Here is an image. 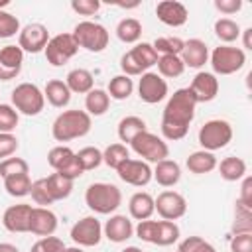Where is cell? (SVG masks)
<instances>
[{"mask_svg":"<svg viewBox=\"0 0 252 252\" xmlns=\"http://www.w3.org/2000/svg\"><path fill=\"white\" fill-rule=\"evenodd\" d=\"M43 96H45V100H47L51 106L63 108V106H67L69 100H71V91H69V87L65 85V81L51 79V81H47V85H45V89H43Z\"/></svg>","mask_w":252,"mask_h":252,"instance_id":"obj_26","label":"cell"},{"mask_svg":"<svg viewBox=\"0 0 252 252\" xmlns=\"http://www.w3.org/2000/svg\"><path fill=\"white\" fill-rule=\"evenodd\" d=\"M189 91L193 93L197 102H211L217 94H219V79L215 77V73H207V71H199L191 85Z\"/></svg>","mask_w":252,"mask_h":252,"instance_id":"obj_17","label":"cell"},{"mask_svg":"<svg viewBox=\"0 0 252 252\" xmlns=\"http://www.w3.org/2000/svg\"><path fill=\"white\" fill-rule=\"evenodd\" d=\"M242 179L244 181H242V191H240L238 199L252 207V177H242Z\"/></svg>","mask_w":252,"mask_h":252,"instance_id":"obj_53","label":"cell"},{"mask_svg":"<svg viewBox=\"0 0 252 252\" xmlns=\"http://www.w3.org/2000/svg\"><path fill=\"white\" fill-rule=\"evenodd\" d=\"M156 65H158V75L167 77V79H175V77L183 75V71H185V65L179 55H161V57H158Z\"/></svg>","mask_w":252,"mask_h":252,"instance_id":"obj_36","label":"cell"},{"mask_svg":"<svg viewBox=\"0 0 252 252\" xmlns=\"http://www.w3.org/2000/svg\"><path fill=\"white\" fill-rule=\"evenodd\" d=\"M4 189L8 195L12 197H26L30 195L32 189V179L28 173H18V175H10L4 179Z\"/></svg>","mask_w":252,"mask_h":252,"instance_id":"obj_39","label":"cell"},{"mask_svg":"<svg viewBox=\"0 0 252 252\" xmlns=\"http://www.w3.org/2000/svg\"><path fill=\"white\" fill-rule=\"evenodd\" d=\"M0 252H20V250L10 242H0Z\"/></svg>","mask_w":252,"mask_h":252,"instance_id":"obj_55","label":"cell"},{"mask_svg":"<svg viewBox=\"0 0 252 252\" xmlns=\"http://www.w3.org/2000/svg\"><path fill=\"white\" fill-rule=\"evenodd\" d=\"M43 179H45V187H47L53 203L61 201V199H67L71 195V191H73V181L63 177L61 173H51V175H47Z\"/></svg>","mask_w":252,"mask_h":252,"instance_id":"obj_30","label":"cell"},{"mask_svg":"<svg viewBox=\"0 0 252 252\" xmlns=\"http://www.w3.org/2000/svg\"><path fill=\"white\" fill-rule=\"evenodd\" d=\"M230 252H252V232L232 234V238H230Z\"/></svg>","mask_w":252,"mask_h":252,"instance_id":"obj_49","label":"cell"},{"mask_svg":"<svg viewBox=\"0 0 252 252\" xmlns=\"http://www.w3.org/2000/svg\"><path fill=\"white\" fill-rule=\"evenodd\" d=\"M240 33H244V37H242L244 49H252V28H246V30L240 32Z\"/></svg>","mask_w":252,"mask_h":252,"instance_id":"obj_54","label":"cell"},{"mask_svg":"<svg viewBox=\"0 0 252 252\" xmlns=\"http://www.w3.org/2000/svg\"><path fill=\"white\" fill-rule=\"evenodd\" d=\"M73 37L77 41L79 47L91 51V53H100L106 49L108 45V30L98 24V22H91V20H85V22H79L73 30Z\"/></svg>","mask_w":252,"mask_h":252,"instance_id":"obj_5","label":"cell"},{"mask_svg":"<svg viewBox=\"0 0 252 252\" xmlns=\"http://www.w3.org/2000/svg\"><path fill=\"white\" fill-rule=\"evenodd\" d=\"M219 173L226 181H238L246 177V161L236 156H228L219 163Z\"/></svg>","mask_w":252,"mask_h":252,"instance_id":"obj_32","label":"cell"},{"mask_svg":"<svg viewBox=\"0 0 252 252\" xmlns=\"http://www.w3.org/2000/svg\"><path fill=\"white\" fill-rule=\"evenodd\" d=\"M43 51H45L47 63H51L53 67H61L77 55L79 45H77L73 33H57V35L49 37Z\"/></svg>","mask_w":252,"mask_h":252,"instance_id":"obj_10","label":"cell"},{"mask_svg":"<svg viewBox=\"0 0 252 252\" xmlns=\"http://www.w3.org/2000/svg\"><path fill=\"white\" fill-rule=\"evenodd\" d=\"M116 35L122 43H136L142 37V24L136 18H124L116 26Z\"/></svg>","mask_w":252,"mask_h":252,"instance_id":"obj_35","label":"cell"},{"mask_svg":"<svg viewBox=\"0 0 252 252\" xmlns=\"http://www.w3.org/2000/svg\"><path fill=\"white\" fill-rule=\"evenodd\" d=\"M18 150V138L14 134H4L0 132V159H6L14 156Z\"/></svg>","mask_w":252,"mask_h":252,"instance_id":"obj_50","label":"cell"},{"mask_svg":"<svg viewBox=\"0 0 252 252\" xmlns=\"http://www.w3.org/2000/svg\"><path fill=\"white\" fill-rule=\"evenodd\" d=\"M32 205L20 203L12 205L2 215V224L10 232H30V217H32Z\"/></svg>","mask_w":252,"mask_h":252,"instance_id":"obj_18","label":"cell"},{"mask_svg":"<svg viewBox=\"0 0 252 252\" xmlns=\"http://www.w3.org/2000/svg\"><path fill=\"white\" fill-rule=\"evenodd\" d=\"M85 203L91 211H94L98 215H110L120 207L122 193L112 183H104V181L91 183L85 191Z\"/></svg>","mask_w":252,"mask_h":252,"instance_id":"obj_3","label":"cell"},{"mask_svg":"<svg viewBox=\"0 0 252 252\" xmlns=\"http://www.w3.org/2000/svg\"><path fill=\"white\" fill-rule=\"evenodd\" d=\"M71 238L79 246H96L102 238V226L96 217H85L71 228Z\"/></svg>","mask_w":252,"mask_h":252,"instance_id":"obj_16","label":"cell"},{"mask_svg":"<svg viewBox=\"0 0 252 252\" xmlns=\"http://www.w3.org/2000/svg\"><path fill=\"white\" fill-rule=\"evenodd\" d=\"M110 106V96L102 89H93L85 96V112L89 116H102Z\"/></svg>","mask_w":252,"mask_h":252,"instance_id":"obj_29","label":"cell"},{"mask_svg":"<svg viewBox=\"0 0 252 252\" xmlns=\"http://www.w3.org/2000/svg\"><path fill=\"white\" fill-rule=\"evenodd\" d=\"M49 41V32L43 24H28L18 33V47L24 53H39Z\"/></svg>","mask_w":252,"mask_h":252,"instance_id":"obj_14","label":"cell"},{"mask_svg":"<svg viewBox=\"0 0 252 252\" xmlns=\"http://www.w3.org/2000/svg\"><path fill=\"white\" fill-rule=\"evenodd\" d=\"M211 59V67L217 75H232L236 71H240L246 63V53L240 47H232V45H219L213 49V53L209 55Z\"/></svg>","mask_w":252,"mask_h":252,"instance_id":"obj_8","label":"cell"},{"mask_svg":"<svg viewBox=\"0 0 252 252\" xmlns=\"http://www.w3.org/2000/svg\"><path fill=\"white\" fill-rule=\"evenodd\" d=\"M197 100L189 87L177 89L169 98L161 114V134L165 140H181L189 132V124L195 118Z\"/></svg>","mask_w":252,"mask_h":252,"instance_id":"obj_1","label":"cell"},{"mask_svg":"<svg viewBox=\"0 0 252 252\" xmlns=\"http://www.w3.org/2000/svg\"><path fill=\"white\" fill-rule=\"evenodd\" d=\"M18 173H30V165L26 159L22 158H6L0 161V177L6 179L10 175H18Z\"/></svg>","mask_w":252,"mask_h":252,"instance_id":"obj_42","label":"cell"},{"mask_svg":"<svg viewBox=\"0 0 252 252\" xmlns=\"http://www.w3.org/2000/svg\"><path fill=\"white\" fill-rule=\"evenodd\" d=\"M116 173L124 183L134 185V187H144V185H148L152 181V167L142 159L128 158L126 161H122L118 165Z\"/></svg>","mask_w":252,"mask_h":252,"instance_id":"obj_15","label":"cell"},{"mask_svg":"<svg viewBox=\"0 0 252 252\" xmlns=\"http://www.w3.org/2000/svg\"><path fill=\"white\" fill-rule=\"evenodd\" d=\"M130 146H132V150L140 156V158H144V161L148 163V161H152V163H158V161H161V159H167V156H169V148H167V144L159 138V136H156V134H152V132H142V134H138L132 142H130Z\"/></svg>","mask_w":252,"mask_h":252,"instance_id":"obj_9","label":"cell"},{"mask_svg":"<svg viewBox=\"0 0 252 252\" xmlns=\"http://www.w3.org/2000/svg\"><path fill=\"white\" fill-rule=\"evenodd\" d=\"M12 106L18 110V114L22 112L26 116H35L45 106L43 91L33 83H20L12 91Z\"/></svg>","mask_w":252,"mask_h":252,"instance_id":"obj_6","label":"cell"},{"mask_svg":"<svg viewBox=\"0 0 252 252\" xmlns=\"http://www.w3.org/2000/svg\"><path fill=\"white\" fill-rule=\"evenodd\" d=\"M179 238V226L173 220H156V232H154V242L158 246H169L177 242Z\"/></svg>","mask_w":252,"mask_h":252,"instance_id":"obj_33","label":"cell"},{"mask_svg":"<svg viewBox=\"0 0 252 252\" xmlns=\"http://www.w3.org/2000/svg\"><path fill=\"white\" fill-rule=\"evenodd\" d=\"M130 158L128 148L124 144H110L104 152H102V163H106L112 169H118V165L122 161H126Z\"/></svg>","mask_w":252,"mask_h":252,"instance_id":"obj_41","label":"cell"},{"mask_svg":"<svg viewBox=\"0 0 252 252\" xmlns=\"http://www.w3.org/2000/svg\"><path fill=\"white\" fill-rule=\"evenodd\" d=\"M154 207L163 220H177L187 213V201L177 191H161L158 199H154Z\"/></svg>","mask_w":252,"mask_h":252,"instance_id":"obj_12","label":"cell"},{"mask_svg":"<svg viewBox=\"0 0 252 252\" xmlns=\"http://www.w3.org/2000/svg\"><path fill=\"white\" fill-rule=\"evenodd\" d=\"M6 6H10V0H0V10H4Z\"/></svg>","mask_w":252,"mask_h":252,"instance_id":"obj_58","label":"cell"},{"mask_svg":"<svg viewBox=\"0 0 252 252\" xmlns=\"http://www.w3.org/2000/svg\"><path fill=\"white\" fill-rule=\"evenodd\" d=\"M242 232H252V207L236 199L232 234H242Z\"/></svg>","mask_w":252,"mask_h":252,"instance_id":"obj_34","label":"cell"},{"mask_svg":"<svg viewBox=\"0 0 252 252\" xmlns=\"http://www.w3.org/2000/svg\"><path fill=\"white\" fill-rule=\"evenodd\" d=\"M183 39L181 37H158L152 47L156 49V53H161V55H179L181 49H183Z\"/></svg>","mask_w":252,"mask_h":252,"instance_id":"obj_43","label":"cell"},{"mask_svg":"<svg viewBox=\"0 0 252 252\" xmlns=\"http://www.w3.org/2000/svg\"><path fill=\"white\" fill-rule=\"evenodd\" d=\"M181 61L185 67H191V69H201L207 61H209V47L203 39H187L183 43V49L179 53Z\"/></svg>","mask_w":252,"mask_h":252,"instance_id":"obj_22","label":"cell"},{"mask_svg":"<svg viewBox=\"0 0 252 252\" xmlns=\"http://www.w3.org/2000/svg\"><path fill=\"white\" fill-rule=\"evenodd\" d=\"M215 35L224 45H228V43H232V41H236L240 37V26L230 18H219L215 22Z\"/></svg>","mask_w":252,"mask_h":252,"instance_id":"obj_37","label":"cell"},{"mask_svg":"<svg viewBox=\"0 0 252 252\" xmlns=\"http://www.w3.org/2000/svg\"><path fill=\"white\" fill-rule=\"evenodd\" d=\"M30 195L32 199L35 201V205L39 207H49L53 203L47 187H45V179H37V181H32V189H30Z\"/></svg>","mask_w":252,"mask_h":252,"instance_id":"obj_48","label":"cell"},{"mask_svg":"<svg viewBox=\"0 0 252 252\" xmlns=\"http://www.w3.org/2000/svg\"><path fill=\"white\" fill-rule=\"evenodd\" d=\"M122 252H144L142 248H138V246H126Z\"/></svg>","mask_w":252,"mask_h":252,"instance_id":"obj_57","label":"cell"},{"mask_svg":"<svg viewBox=\"0 0 252 252\" xmlns=\"http://www.w3.org/2000/svg\"><path fill=\"white\" fill-rule=\"evenodd\" d=\"M93 120L85 110H63L51 126V134L57 142H71L75 138H83L91 132Z\"/></svg>","mask_w":252,"mask_h":252,"instance_id":"obj_2","label":"cell"},{"mask_svg":"<svg viewBox=\"0 0 252 252\" xmlns=\"http://www.w3.org/2000/svg\"><path fill=\"white\" fill-rule=\"evenodd\" d=\"M146 130H148V126H146L144 118H140V116H124L118 122V138H120V142H126V144H130L138 134H142Z\"/></svg>","mask_w":252,"mask_h":252,"instance_id":"obj_31","label":"cell"},{"mask_svg":"<svg viewBox=\"0 0 252 252\" xmlns=\"http://www.w3.org/2000/svg\"><path fill=\"white\" fill-rule=\"evenodd\" d=\"M16 33H20V20L6 10H0V39L14 37Z\"/></svg>","mask_w":252,"mask_h":252,"instance_id":"obj_45","label":"cell"},{"mask_svg":"<svg viewBox=\"0 0 252 252\" xmlns=\"http://www.w3.org/2000/svg\"><path fill=\"white\" fill-rule=\"evenodd\" d=\"M128 211H130V217L136 219L138 222L140 220H146L150 219L154 213H156V207H154V197L146 191H138L130 197L128 201Z\"/></svg>","mask_w":252,"mask_h":252,"instance_id":"obj_25","label":"cell"},{"mask_svg":"<svg viewBox=\"0 0 252 252\" xmlns=\"http://www.w3.org/2000/svg\"><path fill=\"white\" fill-rule=\"evenodd\" d=\"M57 230V217L47 207H33L30 217V232L35 236H51Z\"/></svg>","mask_w":252,"mask_h":252,"instance_id":"obj_21","label":"cell"},{"mask_svg":"<svg viewBox=\"0 0 252 252\" xmlns=\"http://www.w3.org/2000/svg\"><path fill=\"white\" fill-rule=\"evenodd\" d=\"M156 63H158V53L152 47V43H146V41L138 43L136 47H132L120 57V69H122V75L126 77L144 75Z\"/></svg>","mask_w":252,"mask_h":252,"instance_id":"obj_4","label":"cell"},{"mask_svg":"<svg viewBox=\"0 0 252 252\" xmlns=\"http://www.w3.org/2000/svg\"><path fill=\"white\" fill-rule=\"evenodd\" d=\"M177 252H217V250L211 242L203 240L201 236H187L185 240L179 242Z\"/></svg>","mask_w":252,"mask_h":252,"instance_id":"obj_46","label":"cell"},{"mask_svg":"<svg viewBox=\"0 0 252 252\" xmlns=\"http://www.w3.org/2000/svg\"><path fill=\"white\" fill-rule=\"evenodd\" d=\"M63 250H65L63 240L51 234V236H41L37 242H33L30 252H63Z\"/></svg>","mask_w":252,"mask_h":252,"instance_id":"obj_47","label":"cell"},{"mask_svg":"<svg viewBox=\"0 0 252 252\" xmlns=\"http://www.w3.org/2000/svg\"><path fill=\"white\" fill-rule=\"evenodd\" d=\"M47 163L53 167L55 173H61L63 177L75 181L77 177H81L85 171L81 169L75 152L69 146H55L49 150L47 154Z\"/></svg>","mask_w":252,"mask_h":252,"instance_id":"obj_11","label":"cell"},{"mask_svg":"<svg viewBox=\"0 0 252 252\" xmlns=\"http://www.w3.org/2000/svg\"><path fill=\"white\" fill-rule=\"evenodd\" d=\"M65 85L69 87L71 93H77V94H87L93 91V85H94V79H93V73L87 71V69H73L67 73V79H65Z\"/></svg>","mask_w":252,"mask_h":252,"instance_id":"obj_28","label":"cell"},{"mask_svg":"<svg viewBox=\"0 0 252 252\" xmlns=\"http://www.w3.org/2000/svg\"><path fill=\"white\" fill-rule=\"evenodd\" d=\"M24 65V51L18 45H4L0 49V81L16 79Z\"/></svg>","mask_w":252,"mask_h":252,"instance_id":"obj_19","label":"cell"},{"mask_svg":"<svg viewBox=\"0 0 252 252\" xmlns=\"http://www.w3.org/2000/svg\"><path fill=\"white\" fill-rule=\"evenodd\" d=\"M71 8L77 14H81V16H93V14L98 12L100 2L98 0H73L71 2Z\"/></svg>","mask_w":252,"mask_h":252,"instance_id":"obj_51","label":"cell"},{"mask_svg":"<svg viewBox=\"0 0 252 252\" xmlns=\"http://www.w3.org/2000/svg\"><path fill=\"white\" fill-rule=\"evenodd\" d=\"M156 16L161 24L171 26V28H179L187 22L189 12H187L185 4H181L177 0H161L156 6Z\"/></svg>","mask_w":252,"mask_h":252,"instance_id":"obj_20","label":"cell"},{"mask_svg":"<svg viewBox=\"0 0 252 252\" xmlns=\"http://www.w3.org/2000/svg\"><path fill=\"white\" fill-rule=\"evenodd\" d=\"M63 252H85V250H83L81 246H69V248L65 246V250H63Z\"/></svg>","mask_w":252,"mask_h":252,"instance_id":"obj_56","label":"cell"},{"mask_svg":"<svg viewBox=\"0 0 252 252\" xmlns=\"http://www.w3.org/2000/svg\"><path fill=\"white\" fill-rule=\"evenodd\" d=\"M152 179H156L161 187H173L181 179V167L173 159H161L152 169Z\"/></svg>","mask_w":252,"mask_h":252,"instance_id":"obj_24","label":"cell"},{"mask_svg":"<svg viewBox=\"0 0 252 252\" xmlns=\"http://www.w3.org/2000/svg\"><path fill=\"white\" fill-rule=\"evenodd\" d=\"M75 156H77V161H79L83 171L96 169L102 163V152L98 148H94V146H85L79 152H75Z\"/></svg>","mask_w":252,"mask_h":252,"instance_id":"obj_40","label":"cell"},{"mask_svg":"<svg viewBox=\"0 0 252 252\" xmlns=\"http://www.w3.org/2000/svg\"><path fill=\"white\" fill-rule=\"evenodd\" d=\"M102 234L110 240V242H126L128 238H132L134 234V224L126 215H112L106 224L102 226Z\"/></svg>","mask_w":252,"mask_h":252,"instance_id":"obj_23","label":"cell"},{"mask_svg":"<svg viewBox=\"0 0 252 252\" xmlns=\"http://www.w3.org/2000/svg\"><path fill=\"white\" fill-rule=\"evenodd\" d=\"M232 140V126L226 120L213 118L199 128V144L207 152H217Z\"/></svg>","mask_w":252,"mask_h":252,"instance_id":"obj_7","label":"cell"},{"mask_svg":"<svg viewBox=\"0 0 252 252\" xmlns=\"http://www.w3.org/2000/svg\"><path fill=\"white\" fill-rule=\"evenodd\" d=\"M20 114L12 104H0V132L12 134L18 126Z\"/></svg>","mask_w":252,"mask_h":252,"instance_id":"obj_44","label":"cell"},{"mask_svg":"<svg viewBox=\"0 0 252 252\" xmlns=\"http://www.w3.org/2000/svg\"><path fill=\"white\" fill-rule=\"evenodd\" d=\"M215 8L220 12V14H236L240 8H242V2L240 0H215Z\"/></svg>","mask_w":252,"mask_h":252,"instance_id":"obj_52","label":"cell"},{"mask_svg":"<svg viewBox=\"0 0 252 252\" xmlns=\"http://www.w3.org/2000/svg\"><path fill=\"white\" fill-rule=\"evenodd\" d=\"M138 96H140V100H144L148 104L161 102L167 96V83H165V79L159 77L158 73L146 71L144 75H140Z\"/></svg>","mask_w":252,"mask_h":252,"instance_id":"obj_13","label":"cell"},{"mask_svg":"<svg viewBox=\"0 0 252 252\" xmlns=\"http://www.w3.org/2000/svg\"><path fill=\"white\" fill-rule=\"evenodd\" d=\"M185 165L191 173H197V175H203V173H209L217 167V158L213 152H207V150H197L193 154H189V158L185 159Z\"/></svg>","mask_w":252,"mask_h":252,"instance_id":"obj_27","label":"cell"},{"mask_svg":"<svg viewBox=\"0 0 252 252\" xmlns=\"http://www.w3.org/2000/svg\"><path fill=\"white\" fill-rule=\"evenodd\" d=\"M132 91H134L132 79L126 77V75H116V77L110 79L106 93H108V96L114 98V100H126V98L132 94Z\"/></svg>","mask_w":252,"mask_h":252,"instance_id":"obj_38","label":"cell"}]
</instances>
